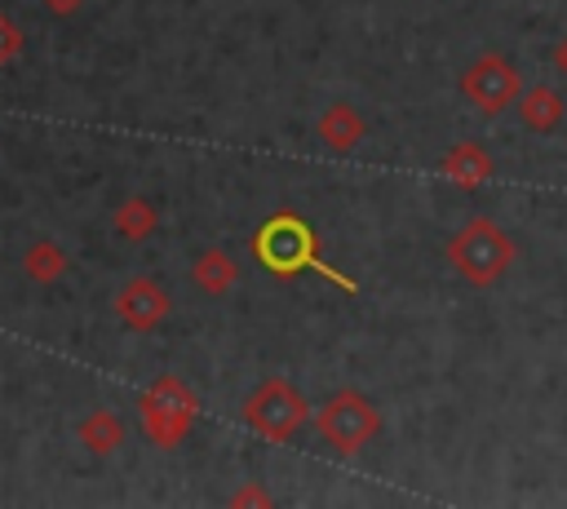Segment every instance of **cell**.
Here are the masks:
<instances>
[{"label":"cell","instance_id":"cell-1","mask_svg":"<svg viewBox=\"0 0 567 509\" xmlns=\"http://www.w3.org/2000/svg\"><path fill=\"white\" fill-rule=\"evenodd\" d=\"M252 252H257V261L270 270V274H279V279H288V274H297V270H319L328 283H337L341 292H359V283L354 279H346L337 266H323V257H319V248H315V230H310V221H301L297 212H275L270 221H261V230H257V239H252Z\"/></svg>","mask_w":567,"mask_h":509},{"label":"cell","instance_id":"cell-2","mask_svg":"<svg viewBox=\"0 0 567 509\" xmlns=\"http://www.w3.org/2000/svg\"><path fill=\"white\" fill-rule=\"evenodd\" d=\"M447 261L456 266V274L474 288H492L509 266H514V243L509 235L492 221V217H474L465 221L452 243H447Z\"/></svg>","mask_w":567,"mask_h":509},{"label":"cell","instance_id":"cell-3","mask_svg":"<svg viewBox=\"0 0 567 509\" xmlns=\"http://www.w3.org/2000/svg\"><path fill=\"white\" fill-rule=\"evenodd\" d=\"M315 429L319 438L337 451V456H354L363 451L377 434H381V412L368 394L359 389H337L323 398V407L315 412Z\"/></svg>","mask_w":567,"mask_h":509},{"label":"cell","instance_id":"cell-4","mask_svg":"<svg viewBox=\"0 0 567 509\" xmlns=\"http://www.w3.org/2000/svg\"><path fill=\"white\" fill-rule=\"evenodd\" d=\"M244 425L252 429V434H261V438H270V443H288L301 425H306V416H310V403H306V394L288 381V376H266L248 398H244Z\"/></svg>","mask_w":567,"mask_h":509},{"label":"cell","instance_id":"cell-5","mask_svg":"<svg viewBox=\"0 0 567 509\" xmlns=\"http://www.w3.org/2000/svg\"><path fill=\"white\" fill-rule=\"evenodd\" d=\"M137 412H142V429H146V438H151L155 447H177V443L186 438L195 412H199V398H195V389H190L186 381H177V376H155V381L142 389Z\"/></svg>","mask_w":567,"mask_h":509},{"label":"cell","instance_id":"cell-6","mask_svg":"<svg viewBox=\"0 0 567 509\" xmlns=\"http://www.w3.org/2000/svg\"><path fill=\"white\" fill-rule=\"evenodd\" d=\"M461 93L478 115H501L505 106H514V97L523 93L518 71L501 58V53H483L478 62H470V71L461 75Z\"/></svg>","mask_w":567,"mask_h":509},{"label":"cell","instance_id":"cell-7","mask_svg":"<svg viewBox=\"0 0 567 509\" xmlns=\"http://www.w3.org/2000/svg\"><path fill=\"white\" fill-rule=\"evenodd\" d=\"M173 310V297L155 283V279H128L120 292H115V319L133 332H151L168 319Z\"/></svg>","mask_w":567,"mask_h":509},{"label":"cell","instance_id":"cell-8","mask_svg":"<svg viewBox=\"0 0 567 509\" xmlns=\"http://www.w3.org/2000/svg\"><path fill=\"white\" fill-rule=\"evenodd\" d=\"M319 137H323V146H328V150L350 155V150L368 137V120H363L350 102H332V106L319 115Z\"/></svg>","mask_w":567,"mask_h":509},{"label":"cell","instance_id":"cell-9","mask_svg":"<svg viewBox=\"0 0 567 509\" xmlns=\"http://www.w3.org/2000/svg\"><path fill=\"white\" fill-rule=\"evenodd\" d=\"M439 173H443L447 181H456V186L474 190V186H483V181L492 177V150H487V146H478V142H456V146L443 155Z\"/></svg>","mask_w":567,"mask_h":509},{"label":"cell","instance_id":"cell-10","mask_svg":"<svg viewBox=\"0 0 567 509\" xmlns=\"http://www.w3.org/2000/svg\"><path fill=\"white\" fill-rule=\"evenodd\" d=\"M235 279H239V266H235V257H230L226 248H204V252L190 261V283H195L199 292H208V297L230 292Z\"/></svg>","mask_w":567,"mask_h":509},{"label":"cell","instance_id":"cell-11","mask_svg":"<svg viewBox=\"0 0 567 509\" xmlns=\"http://www.w3.org/2000/svg\"><path fill=\"white\" fill-rule=\"evenodd\" d=\"M518 115L532 133H554L563 124V97L549 84H536V89L518 93Z\"/></svg>","mask_w":567,"mask_h":509},{"label":"cell","instance_id":"cell-12","mask_svg":"<svg viewBox=\"0 0 567 509\" xmlns=\"http://www.w3.org/2000/svg\"><path fill=\"white\" fill-rule=\"evenodd\" d=\"M80 443H84L93 456H111V451L124 443V425H120V416H115L111 407L89 412V416L80 420Z\"/></svg>","mask_w":567,"mask_h":509},{"label":"cell","instance_id":"cell-13","mask_svg":"<svg viewBox=\"0 0 567 509\" xmlns=\"http://www.w3.org/2000/svg\"><path fill=\"white\" fill-rule=\"evenodd\" d=\"M155 208H151V199L146 195H128L120 208H115V235L120 239H128V243H137V239H146L151 230H155Z\"/></svg>","mask_w":567,"mask_h":509},{"label":"cell","instance_id":"cell-14","mask_svg":"<svg viewBox=\"0 0 567 509\" xmlns=\"http://www.w3.org/2000/svg\"><path fill=\"white\" fill-rule=\"evenodd\" d=\"M62 270H66V252L53 239H35L22 252V274L35 283H53V279H62Z\"/></svg>","mask_w":567,"mask_h":509},{"label":"cell","instance_id":"cell-15","mask_svg":"<svg viewBox=\"0 0 567 509\" xmlns=\"http://www.w3.org/2000/svg\"><path fill=\"white\" fill-rule=\"evenodd\" d=\"M18 53H22V31L0 13V66H4V62H13Z\"/></svg>","mask_w":567,"mask_h":509},{"label":"cell","instance_id":"cell-16","mask_svg":"<svg viewBox=\"0 0 567 509\" xmlns=\"http://www.w3.org/2000/svg\"><path fill=\"white\" fill-rule=\"evenodd\" d=\"M549 58H554V66H558V71L567 75V35H563V40H558V44L549 49Z\"/></svg>","mask_w":567,"mask_h":509},{"label":"cell","instance_id":"cell-17","mask_svg":"<svg viewBox=\"0 0 567 509\" xmlns=\"http://www.w3.org/2000/svg\"><path fill=\"white\" fill-rule=\"evenodd\" d=\"M235 500H239V505H270V496H266V491H252V487H248V491H239Z\"/></svg>","mask_w":567,"mask_h":509},{"label":"cell","instance_id":"cell-18","mask_svg":"<svg viewBox=\"0 0 567 509\" xmlns=\"http://www.w3.org/2000/svg\"><path fill=\"white\" fill-rule=\"evenodd\" d=\"M44 9H53V13H75L80 9V0H40Z\"/></svg>","mask_w":567,"mask_h":509}]
</instances>
